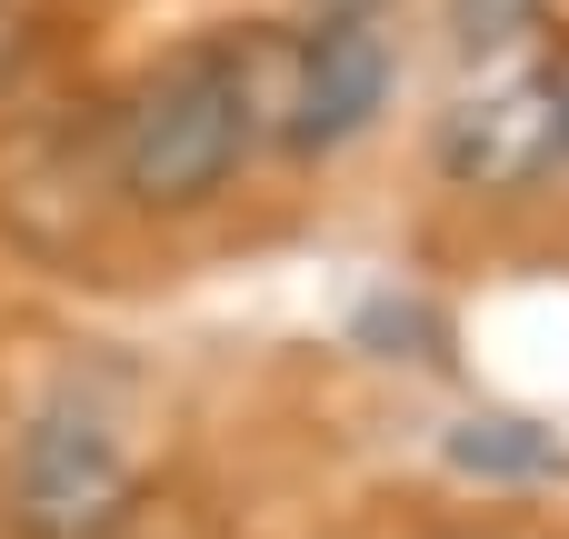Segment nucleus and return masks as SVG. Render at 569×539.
Returning <instances> with one entry per match:
<instances>
[{
  "label": "nucleus",
  "mask_w": 569,
  "mask_h": 539,
  "mask_svg": "<svg viewBox=\"0 0 569 539\" xmlns=\"http://www.w3.org/2000/svg\"><path fill=\"white\" fill-rule=\"evenodd\" d=\"M140 510V480H130V450L100 430V420H40L10 460V520L20 539H110Z\"/></svg>",
  "instance_id": "f03ea898"
},
{
  "label": "nucleus",
  "mask_w": 569,
  "mask_h": 539,
  "mask_svg": "<svg viewBox=\"0 0 569 539\" xmlns=\"http://www.w3.org/2000/svg\"><path fill=\"white\" fill-rule=\"evenodd\" d=\"M450 460L480 470V480H550L560 470V440L530 430V420H510V410H480V420L450 430Z\"/></svg>",
  "instance_id": "39448f33"
},
{
  "label": "nucleus",
  "mask_w": 569,
  "mask_h": 539,
  "mask_svg": "<svg viewBox=\"0 0 569 539\" xmlns=\"http://www.w3.org/2000/svg\"><path fill=\"white\" fill-rule=\"evenodd\" d=\"M550 160H560V80L550 70H510L440 120V170L460 190H520Z\"/></svg>",
  "instance_id": "20e7f679"
},
{
  "label": "nucleus",
  "mask_w": 569,
  "mask_h": 539,
  "mask_svg": "<svg viewBox=\"0 0 569 539\" xmlns=\"http://www.w3.org/2000/svg\"><path fill=\"white\" fill-rule=\"evenodd\" d=\"M390 100V40L380 10H320V30H290V100H280V140L290 150H340L380 120Z\"/></svg>",
  "instance_id": "7ed1b4c3"
},
{
  "label": "nucleus",
  "mask_w": 569,
  "mask_h": 539,
  "mask_svg": "<svg viewBox=\"0 0 569 539\" xmlns=\"http://www.w3.org/2000/svg\"><path fill=\"white\" fill-rule=\"evenodd\" d=\"M250 100H240V70H230V40L220 50H190L170 70H150L120 110V190L140 210H190L210 200L240 150H250Z\"/></svg>",
  "instance_id": "f257e3e1"
},
{
  "label": "nucleus",
  "mask_w": 569,
  "mask_h": 539,
  "mask_svg": "<svg viewBox=\"0 0 569 539\" xmlns=\"http://www.w3.org/2000/svg\"><path fill=\"white\" fill-rule=\"evenodd\" d=\"M320 10H380V0H320Z\"/></svg>",
  "instance_id": "6e6552de"
},
{
  "label": "nucleus",
  "mask_w": 569,
  "mask_h": 539,
  "mask_svg": "<svg viewBox=\"0 0 569 539\" xmlns=\"http://www.w3.org/2000/svg\"><path fill=\"white\" fill-rule=\"evenodd\" d=\"M550 80H560V150H569V60L550 70Z\"/></svg>",
  "instance_id": "0eeeda50"
},
{
  "label": "nucleus",
  "mask_w": 569,
  "mask_h": 539,
  "mask_svg": "<svg viewBox=\"0 0 569 539\" xmlns=\"http://www.w3.org/2000/svg\"><path fill=\"white\" fill-rule=\"evenodd\" d=\"M530 20H540V0H450V30H460V50H510Z\"/></svg>",
  "instance_id": "423d86ee"
}]
</instances>
